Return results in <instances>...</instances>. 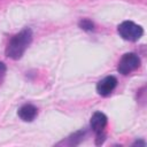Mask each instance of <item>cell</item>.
Wrapping results in <instances>:
<instances>
[{"label": "cell", "instance_id": "6da1fadb", "mask_svg": "<svg viewBox=\"0 0 147 147\" xmlns=\"http://www.w3.org/2000/svg\"><path fill=\"white\" fill-rule=\"evenodd\" d=\"M31 41H32V31L31 29L26 28L10 38L6 47V55L13 60L21 59V56L24 54L25 49L31 44Z\"/></svg>", "mask_w": 147, "mask_h": 147}, {"label": "cell", "instance_id": "7a4b0ae2", "mask_svg": "<svg viewBox=\"0 0 147 147\" xmlns=\"http://www.w3.org/2000/svg\"><path fill=\"white\" fill-rule=\"evenodd\" d=\"M117 32L118 34L127 41H137L138 39L141 38L144 30L140 25L131 22V21H125L123 23H121L117 28Z\"/></svg>", "mask_w": 147, "mask_h": 147}, {"label": "cell", "instance_id": "3957f363", "mask_svg": "<svg viewBox=\"0 0 147 147\" xmlns=\"http://www.w3.org/2000/svg\"><path fill=\"white\" fill-rule=\"evenodd\" d=\"M140 67V57L136 53H125L117 65V71L121 75H129Z\"/></svg>", "mask_w": 147, "mask_h": 147}, {"label": "cell", "instance_id": "277c9868", "mask_svg": "<svg viewBox=\"0 0 147 147\" xmlns=\"http://www.w3.org/2000/svg\"><path fill=\"white\" fill-rule=\"evenodd\" d=\"M90 125H91V129L93 132H95L96 134V145H100L105 140V134H103V131H105V127L107 125V117L105 114L100 113V111H96L93 114V116L91 117V122H90Z\"/></svg>", "mask_w": 147, "mask_h": 147}, {"label": "cell", "instance_id": "5b68a950", "mask_svg": "<svg viewBox=\"0 0 147 147\" xmlns=\"http://www.w3.org/2000/svg\"><path fill=\"white\" fill-rule=\"evenodd\" d=\"M117 86V79L114 76H107L96 84V92L101 96H108Z\"/></svg>", "mask_w": 147, "mask_h": 147}, {"label": "cell", "instance_id": "8992f818", "mask_svg": "<svg viewBox=\"0 0 147 147\" xmlns=\"http://www.w3.org/2000/svg\"><path fill=\"white\" fill-rule=\"evenodd\" d=\"M37 115H38V109H37V107H34L31 103L23 105L18 109V116L24 122H31V121H33L37 117Z\"/></svg>", "mask_w": 147, "mask_h": 147}, {"label": "cell", "instance_id": "52a82bcc", "mask_svg": "<svg viewBox=\"0 0 147 147\" xmlns=\"http://www.w3.org/2000/svg\"><path fill=\"white\" fill-rule=\"evenodd\" d=\"M79 26H80L83 30H85V31H92L93 28H94V24L92 23V21L85 18V20H82V21L79 22Z\"/></svg>", "mask_w": 147, "mask_h": 147}, {"label": "cell", "instance_id": "ba28073f", "mask_svg": "<svg viewBox=\"0 0 147 147\" xmlns=\"http://www.w3.org/2000/svg\"><path fill=\"white\" fill-rule=\"evenodd\" d=\"M6 70H7V68H6L5 63H3V62H0V82H1V80H2V78L5 77Z\"/></svg>", "mask_w": 147, "mask_h": 147}]
</instances>
